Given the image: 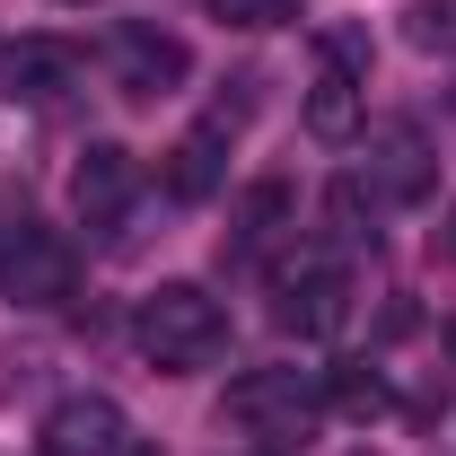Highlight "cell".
I'll list each match as a JSON object with an SVG mask.
<instances>
[{"instance_id":"cell-1","label":"cell","mask_w":456,"mask_h":456,"mask_svg":"<svg viewBox=\"0 0 456 456\" xmlns=\"http://www.w3.org/2000/svg\"><path fill=\"white\" fill-rule=\"evenodd\" d=\"M132 342H141L167 378L211 369V360L228 351V307L202 281H159L150 298H141V316H132Z\"/></svg>"},{"instance_id":"cell-2","label":"cell","mask_w":456,"mask_h":456,"mask_svg":"<svg viewBox=\"0 0 456 456\" xmlns=\"http://www.w3.org/2000/svg\"><path fill=\"white\" fill-rule=\"evenodd\" d=\"M237 430H255V439H307L316 430V412H325V387L307 378V369H246L220 403Z\"/></svg>"},{"instance_id":"cell-3","label":"cell","mask_w":456,"mask_h":456,"mask_svg":"<svg viewBox=\"0 0 456 456\" xmlns=\"http://www.w3.org/2000/svg\"><path fill=\"white\" fill-rule=\"evenodd\" d=\"M342 316H351V273H342L334 255H298L273 273V325L298 342H325L342 334Z\"/></svg>"},{"instance_id":"cell-4","label":"cell","mask_w":456,"mask_h":456,"mask_svg":"<svg viewBox=\"0 0 456 456\" xmlns=\"http://www.w3.org/2000/svg\"><path fill=\"white\" fill-rule=\"evenodd\" d=\"M0 289L18 307H61L79 289V246L61 228H9L0 237Z\"/></svg>"},{"instance_id":"cell-5","label":"cell","mask_w":456,"mask_h":456,"mask_svg":"<svg viewBox=\"0 0 456 456\" xmlns=\"http://www.w3.org/2000/svg\"><path fill=\"white\" fill-rule=\"evenodd\" d=\"M114 88L123 97H175L184 88V70H193V53H184V36H167V27H150V18H123L114 27Z\"/></svg>"},{"instance_id":"cell-6","label":"cell","mask_w":456,"mask_h":456,"mask_svg":"<svg viewBox=\"0 0 456 456\" xmlns=\"http://www.w3.org/2000/svg\"><path fill=\"white\" fill-rule=\"evenodd\" d=\"M369 193L378 202H430L439 193V159H430V141H421V123H369Z\"/></svg>"},{"instance_id":"cell-7","label":"cell","mask_w":456,"mask_h":456,"mask_svg":"<svg viewBox=\"0 0 456 456\" xmlns=\"http://www.w3.org/2000/svg\"><path fill=\"white\" fill-rule=\"evenodd\" d=\"M45 456H132V421L114 395H61L45 412Z\"/></svg>"},{"instance_id":"cell-8","label":"cell","mask_w":456,"mask_h":456,"mask_svg":"<svg viewBox=\"0 0 456 456\" xmlns=\"http://www.w3.org/2000/svg\"><path fill=\"white\" fill-rule=\"evenodd\" d=\"M132 193H141V159H132L123 141H88L79 167H70V202H79V220H88V228H114L123 211H132Z\"/></svg>"},{"instance_id":"cell-9","label":"cell","mask_w":456,"mask_h":456,"mask_svg":"<svg viewBox=\"0 0 456 456\" xmlns=\"http://www.w3.org/2000/svg\"><path fill=\"white\" fill-rule=\"evenodd\" d=\"M289 228H298V193H289L281 175H264V184H246L237 193V211H228V264H255V255H273Z\"/></svg>"},{"instance_id":"cell-10","label":"cell","mask_w":456,"mask_h":456,"mask_svg":"<svg viewBox=\"0 0 456 456\" xmlns=\"http://www.w3.org/2000/svg\"><path fill=\"white\" fill-rule=\"evenodd\" d=\"M79 45H61V36H18L9 53H0V79H9V97H36V106H53L79 88Z\"/></svg>"},{"instance_id":"cell-11","label":"cell","mask_w":456,"mask_h":456,"mask_svg":"<svg viewBox=\"0 0 456 456\" xmlns=\"http://www.w3.org/2000/svg\"><path fill=\"white\" fill-rule=\"evenodd\" d=\"M307 132H316L325 150H342V141H360V132H369V79L316 53V79H307Z\"/></svg>"},{"instance_id":"cell-12","label":"cell","mask_w":456,"mask_h":456,"mask_svg":"<svg viewBox=\"0 0 456 456\" xmlns=\"http://www.w3.org/2000/svg\"><path fill=\"white\" fill-rule=\"evenodd\" d=\"M228 141H237V114H211V123H193L167 150V193L175 202H211L228 184Z\"/></svg>"},{"instance_id":"cell-13","label":"cell","mask_w":456,"mask_h":456,"mask_svg":"<svg viewBox=\"0 0 456 456\" xmlns=\"http://www.w3.org/2000/svg\"><path fill=\"white\" fill-rule=\"evenodd\" d=\"M325 403H334V412H351V421H378V412L395 403V387H387L369 360H342V369H334V387H325Z\"/></svg>"},{"instance_id":"cell-14","label":"cell","mask_w":456,"mask_h":456,"mask_svg":"<svg viewBox=\"0 0 456 456\" xmlns=\"http://www.w3.org/2000/svg\"><path fill=\"white\" fill-rule=\"evenodd\" d=\"M202 9H211L220 27H237V36H273V27H289V18H298L289 0H202Z\"/></svg>"},{"instance_id":"cell-15","label":"cell","mask_w":456,"mask_h":456,"mask_svg":"<svg viewBox=\"0 0 456 456\" xmlns=\"http://www.w3.org/2000/svg\"><path fill=\"white\" fill-rule=\"evenodd\" d=\"M403 36L421 53H456V0H412L403 9Z\"/></svg>"},{"instance_id":"cell-16","label":"cell","mask_w":456,"mask_h":456,"mask_svg":"<svg viewBox=\"0 0 456 456\" xmlns=\"http://www.w3.org/2000/svg\"><path fill=\"white\" fill-rule=\"evenodd\" d=\"M45 369H53V351H45V342H0V395H36V387H45Z\"/></svg>"},{"instance_id":"cell-17","label":"cell","mask_w":456,"mask_h":456,"mask_svg":"<svg viewBox=\"0 0 456 456\" xmlns=\"http://www.w3.org/2000/svg\"><path fill=\"white\" fill-rule=\"evenodd\" d=\"M325 211H334L342 237H369V228H360V220H378V193H369V175H342L334 193H325Z\"/></svg>"},{"instance_id":"cell-18","label":"cell","mask_w":456,"mask_h":456,"mask_svg":"<svg viewBox=\"0 0 456 456\" xmlns=\"http://www.w3.org/2000/svg\"><path fill=\"white\" fill-rule=\"evenodd\" d=\"M351 456H378V448H351Z\"/></svg>"},{"instance_id":"cell-19","label":"cell","mask_w":456,"mask_h":456,"mask_svg":"<svg viewBox=\"0 0 456 456\" xmlns=\"http://www.w3.org/2000/svg\"><path fill=\"white\" fill-rule=\"evenodd\" d=\"M132 456H150V448H132Z\"/></svg>"}]
</instances>
